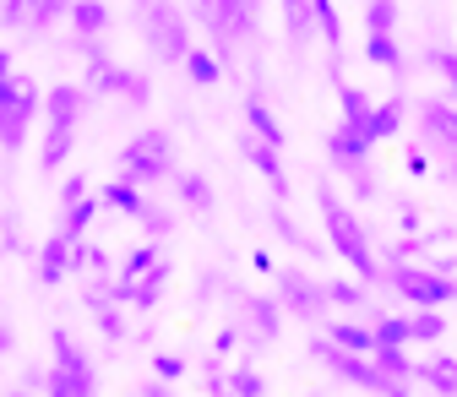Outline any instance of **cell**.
Segmentation results:
<instances>
[{
    "label": "cell",
    "instance_id": "1",
    "mask_svg": "<svg viewBox=\"0 0 457 397\" xmlns=\"http://www.w3.org/2000/svg\"><path fill=\"white\" fill-rule=\"evenodd\" d=\"M316 202H321V223H327V240H332L337 261H343V267H354L360 283H376L381 267H376V251H370V240H365V229H360V218L343 207V196H337L332 186H321Z\"/></svg>",
    "mask_w": 457,
    "mask_h": 397
},
{
    "label": "cell",
    "instance_id": "2",
    "mask_svg": "<svg viewBox=\"0 0 457 397\" xmlns=\"http://www.w3.org/2000/svg\"><path fill=\"white\" fill-rule=\"evenodd\" d=\"M386 289H397V300H409L414 310H446L457 300V277L436 272V267H414V261H386Z\"/></svg>",
    "mask_w": 457,
    "mask_h": 397
},
{
    "label": "cell",
    "instance_id": "3",
    "mask_svg": "<svg viewBox=\"0 0 457 397\" xmlns=\"http://www.w3.org/2000/svg\"><path fill=\"white\" fill-rule=\"evenodd\" d=\"M49 349H54V365H49V397H98V370L93 360L71 343L66 327L49 332Z\"/></svg>",
    "mask_w": 457,
    "mask_h": 397
},
{
    "label": "cell",
    "instance_id": "4",
    "mask_svg": "<svg viewBox=\"0 0 457 397\" xmlns=\"http://www.w3.org/2000/svg\"><path fill=\"white\" fill-rule=\"evenodd\" d=\"M196 17H202L207 33H212V54L228 66L235 44H245V38L256 33V0H202Z\"/></svg>",
    "mask_w": 457,
    "mask_h": 397
},
{
    "label": "cell",
    "instance_id": "5",
    "mask_svg": "<svg viewBox=\"0 0 457 397\" xmlns=\"http://www.w3.org/2000/svg\"><path fill=\"white\" fill-rule=\"evenodd\" d=\"M120 169L131 186H147V180H175V142L169 131H137L126 147H120Z\"/></svg>",
    "mask_w": 457,
    "mask_h": 397
},
{
    "label": "cell",
    "instance_id": "6",
    "mask_svg": "<svg viewBox=\"0 0 457 397\" xmlns=\"http://www.w3.org/2000/svg\"><path fill=\"white\" fill-rule=\"evenodd\" d=\"M33 115H38V87L22 71H0V142H6V153L28 142Z\"/></svg>",
    "mask_w": 457,
    "mask_h": 397
},
{
    "label": "cell",
    "instance_id": "7",
    "mask_svg": "<svg viewBox=\"0 0 457 397\" xmlns=\"http://www.w3.org/2000/svg\"><path fill=\"white\" fill-rule=\"evenodd\" d=\"M82 54H87V87H93V93H120V98H131L137 109L153 98V82L137 77V71H126V66H114L109 54L98 49V38H82Z\"/></svg>",
    "mask_w": 457,
    "mask_h": 397
},
{
    "label": "cell",
    "instance_id": "8",
    "mask_svg": "<svg viewBox=\"0 0 457 397\" xmlns=\"http://www.w3.org/2000/svg\"><path fill=\"white\" fill-rule=\"evenodd\" d=\"M311 360H316V365H327L337 381H349V386H360V392H376V397L392 386V381L376 370V360H370V354H349V349H337L332 337H316V343H311Z\"/></svg>",
    "mask_w": 457,
    "mask_h": 397
},
{
    "label": "cell",
    "instance_id": "9",
    "mask_svg": "<svg viewBox=\"0 0 457 397\" xmlns=\"http://www.w3.org/2000/svg\"><path fill=\"white\" fill-rule=\"evenodd\" d=\"M142 22H147V38H153V49L163 54V61H180L186 66V54L196 49L186 17L169 6V0H142Z\"/></svg>",
    "mask_w": 457,
    "mask_h": 397
},
{
    "label": "cell",
    "instance_id": "10",
    "mask_svg": "<svg viewBox=\"0 0 457 397\" xmlns=\"http://www.w3.org/2000/svg\"><path fill=\"white\" fill-rule=\"evenodd\" d=\"M370 136L365 131H354V126H337L332 136H327V158L343 169V175H349L354 186H360V196H370L376 191V175H370Z\"/></svg>",
    "mask_w": 457,
    "mask_h": 397
},
{
    "label": "cell",
    "instance_id": "11",
    "mask_svg": "<svg viewBox=\"0 0 457 397\" xmlns=\"http://www.w3.org/2000/svg\"><path fill=\"white\" fill-rule=\"evenodd\" d=\"M272 283H278V305H283V310H295L300 321H321V316L332 310L327 283H311L305 272H278Z\"/></svg>",
    "mask_w": 457,
    "mask_h": 397
},
{
    "label": "cell",
    "instance_id": "12",
    "mask_svg": "<svg viewBox=\"0 0 457 397\" xmlns=\"http://www.w3.org/2000/svg\"><path fill=\"white\" fill-rule=\"evenodd\" d=\"M82 310L98 321V332L109 337V343H126L131 337V321H126V305L109 294V283H93L87 277V289H82Z\"/></svg>",
    "mask_w": 457,
    "mask_h": 397
},
{
    "label": "cell",
    "instance_id": "13",
    "mask_svg": "<svg viewBox=\"0 0 457 397\" xmlns=\"http://www.w3.org/2000/svg\"><path fill=\"white\" fill-rule=\"evenodd\" d=\"M420 136L430 147H441V158H457V103H420Z\"/></svg>",
    "mask_w": 457,
    "mask_h": 397
},
{
    "label": "cell",
    "instance_id": "14",
    "mask_svg": "<svg viewBox=\"0 0 457 397\" xmlns=\"http://www.w3.org/2000/svg\"><path fill=\"white\" fill-rule=\"evenodd\" d=\"M71 235L66 229H54L44 245H38V283H44V289H54V283H61L66 272H71Z\"/></svg>",
    "mask_w": 457,
    "mask_h": 397
},
{
    "label": "cell",
    "instance_id": "15",
    "mask_svg": "<svg viewBox=\"0 0 457 397\" xmlns=\"http://www.w3.org/2000/svg\"><path fill=\"white\" fill-rule=\"evenodd\" d=\"M240 310L251 321V343H272L278 327H283V305L267 300V294H240Z\"/></svg>",
    "mask_w": 457,
    "mask_h": 397
},
{
    "label": "cell",
    "instance_id": "16",
    "mask_svg": "<svg viewBox=\"0 0 457 397\" xmlns=\"http://www.w3.org/2000/svg\"><path fill=\"white\" fill-rule=\"evenodd\" d=\"M82 109H87V87H71V82L49 87V131H77Z\"/></svg>",
    "mask_w": 457,
    "mask_h": 397
},
{
    "label": "cell",
    "instance_id": "17",
    "mask_svg": "<svg viewBox=\"0 0 457 397\" xmlns=\"http://www.w3.org/2000/svg\"><path fill=\"white\" fill-rule=\"evenodd\" d=\"M98 196H104V207H109V212H120V218H137V223L153 212V202H147V196H142V186H131V180H109Z\"/></svg>",
    "mask_w": 457,
    "mask_h": 397
},
{
    "label": "cell",
    "instance_id": "18",
    "mask_svg": "<svg viewBox=\"0 0 457 397\" xmlns=\"http://www.w3.org/2000/svg\"><path fill=\"white\" fill-rule=\"evenodd\" d=\"M245 158H251V169L272 186V196L283 202L289 196V175H283V158H278V147H267V142H245Z\"/></svg>",
    "mask_w": 457,
    "mask_h": 397
},
{
    "label": "cell",
    "instance_id": "19",
    "mask_svg": "<svg viewBox=\"0 0 457 397\" xmlns=\"http://www.w3.org/2000/svg\"><path fill=\"white\" fill-rule=\"evenodd\" d=\"M337 109H343V126H354L370 136V120H376V103L365 87H349V82H337Z\"/></svg>",
    "mask_w": 457,
    "mask_h": 397
},
{
    "label": "cell",
    "instance_id": "20",
    "mask_svg": "<svg viewBox=\"0 0 457 397\" xmlns=\"http://www.w3.org/2000/svg\"><path fill=\"white\" fill-rule=\"evenodd\" d=\"M414 381H425V386L441 392V397H457V360H452V354H430Z\"/></svg>",
    "mask_w": 457,
    "mask_h": 397
},
{
    "label": "cell",
    "instance_id": "21",
    "mask_svg": "<svg viewBox=\"0 0 457 397\" xmlns=\"http://www.w3.org/2000/svg\"><path fill=\"white\" fill-rule=\"evenodd\" d=\"M175 196H180L191 212H212V180L196 175V169H180V175H175Z\"/></svg>",
    "mask_w": 457,
    "mask_h": 397
},
{
    "label": "cell",
    "instance_id": "22",
    "mask_svg": "<svg viewBox=\"0 0 457 397\" xmlns=\"http://www.w3.org/2000/svg\"><path fill=\"white\" fill-rule=\"evenodd\" d=\"M327 337L337 349H349V354H376V327H360V321H332Z\"/></svg>",
    "mask_w": 457,
    "mask_h": 397
},
{
    "label": "cell",
    "instance_id": "23",
    "mask_svg": "<svg viewBox=\"0 0 457 397\" xmlns=\"http://www.w3.org/2000/svg\"><path fill=\"white\" fill-rule=\"evenodd\" d=\"M245 126L256 131V142H267V147H283V126H278V115H272V109L251 93L245 98Z\"/></svg>",
    "mask_w": 457,
    "mask_h": 397
},
{
    "label": "cell",
    "instance_id": "24",
    "mask_svg": "<svg viewBox=\"0 0 457 397\" xmlns=\"http://www.w3.org/2000/svg\"><path fill=\"white\" fill-rule=\"evenodd\" d=\"M365 61L386 66V71H403V44H397V33H365Z\"/></svg>",
    "mask_w": 457,
    "mask_h": 397
},
{
    "label": "cell",
    "instance_id": "25",
    "mask_svg": "<svg viewBox=\"0 0 457 397\" xmlns=\"http://www.w3.org/2000/svg\"><path fill=\"white\" fill-rule=\"evenodd\" d=\"M327 300L337 305V310H365V300H370V283H360V277H332L327 283Z\"/></svg>",
    "mask_w": 457,
    "mask_h": 397
},
{
    "label": "cell",
    "instance_id": "26",
    "mask_svg": "<svg viewBox=\"0 0 457 397\" xmlns=\"http://www.w3.org/2000/svg\"><path fill=\"white\" fill-rule=\"evenodd\" d=\"M71 28H77V38H98L109 28V6H104V0H77V6H71Z\"/></svg>",
    "mask_w": 457,
    "mask_h": 397
},
{
    "label": "cell",
    "instance_id": "27",
    "mask_svg": "<svg viewBox=\"0 0 457 397\" xmlns=\"http://www.w3.org/2000/svg\"><path fill=\"white\" fill-rule=\"evenodd\" d=\"M403 98H386V103H376V120H370V142H386V136H397L403 131Z\"/></svg>",
    "mask_w": 457,
    "mask_h": 397
},
{
    "label": "cell",
    "instance_id": "28",
    "mask_svg": "<svg viewBox=\"0 0 457 397\" xmlns=\"http://www.w3.org/2000/svg\"><path fill=\"white\" fill-rule=\"evenodd\" d=\"M186 77L196 82V87H212V82H223V61L212 49H191L186 54Z\"/></svg>",
    "mask_w": 457,
    "mask_h": 397
},
{
    "label": "cell",
    "instance_id": "29",
    "mask_svg": "<svg viewBox=\"0 0 457 397\" xmlns=\"http://www.w3.org/2000/svg\"><path fill=\"white\" fill-rule=\"evenodd\" d=\"M370 360H376V370H381L386 381H414V376H420V365H414L403 349H381V343H376V354H370Z\"/></svg>",
    "mask_w": 457,
    "mask_h": 397
},
{
    "label": "cell",
    "instance_id": "30",
    "mask_svg": "<svg viewBox=\"0 0 457 397\" xmlns=\"http://www.w3.org/2000/svg\"><path fill=\"white\" fill-rule=\"evenodd\" d=\"M158 261H163V256H158V240H142V245H131V251L120 256V277H131V283H137V277H147Z\"/></svg>",
    "mask_w": 457,
    "mask_h": 397
},
{
    "label": "cell",
    "instance_id": "31",
    "mask_svg": "<svg viewBox=\"0 0 457 397\" xmlns=\"http://www.w3.org/2000/svg\"><path fill=\"white\" fill-rule=\"evenodd\" d=\"M376 343H381V349H403V343H414V321L397 316V310L381 316V321H376Z\"/></svg>",
    "mask_w": 457,
    "mask_h": 397
},
{
    "label": "cell",
    "instance_id": "32",
    "mask_svg": "<svg viewBox=\"0 0 457 397\" xmlns=\"http://www.w3.org/2000/svg\"><path fill=\"white\" fill-rule=\"evenodd\" d=\"M109 267H114V261H109V256H104V251H98V245H93L87 235H82V240L71 245V272H87V277H104Z\"/></svg>",
    "mask_w": 457,
    "mask_h": 397
},
{
    "label": "cell",
    "instance_id": "33",
    "mask_svg": "<svg viewBox=\"0 0 457 397\" xmlns=\"http://www.w3.org/2000/svg\"><path fill=\"white\" fill-rule=\"evenodd\" d=\"M98 207H104V196H87V202L66 207V218H61V229H66L71 240H82V235L93 229V218H98Z\"/></svg>",
    "mask_w": 457,
    "mask_h": 397
},
{
    "label": "cell",
    "instance_id": "34",
    "mask_svg": "<svg viewBox=\"0 0 457 397\" xmlns=\"http://www.w3.org/2000/svg\"><path fill=\"white\" fill-rule=\"evenodd\" d=\"M267 223H272V235H278V240H283V245H295V251H311V235H305V229H300V223H295V218H289V212H283V202H278V207H272V212H267Z\"/></svg>",
    "mask_w": 457,
    "mask_h": 397
},
{
    "label": "cell",
    "instance_id": "35",
    "mask_svg": "<svg viewBox=\"0 0 457 397\" xmlns=\"http://www.w3.org/2000/svg\"><path fill=\"white\" fill-rule=\"evenodd\" d=\"M311 17H316V33L337 49V44H343V17H337V0H311Z\"/></svg>",
    "mask_w": 457,
    "mask_h": 397
},
{
    "label": "cell",
    "instance_id": "36",
    "mask_svg": "<svg viewBox=\"0 0 457 397\" xmlns=\"http://www.w3.org/2000/svg\"><path fill=\"white\" fill-rule=\"evenodd\" d=\"M71 147H77V131H49L44 136V175H49V169H66V158H71Z\"/></svg>",
    "mask_w": 457,
    "mask_h": 397
},
{
    "label": "cell",
    "instance_id": "37",
    "mask_svg": "<svg viewBox=\"0 0 457 397\" xmlns=\"http://www.w3.org/2000/svg\"><path fill=\"white\" fill-rule=\"evenodd\" d=\"M283 17H289V44L300 49L311 38V22H316L311 17V0H283Z\"/></svg>",
    "mask_w": 457,
    "mask_h": 397
},
{
    "label": "cell",
    "instance_id": "38",
    "mask_svg": "<svg viewBox=\"0 0 457 397\" xmlns=\"http://www.w3.org/2000/svg\"><path fill=\"white\" fill-rule=\"evenodd\" d=\"M228 392H235V397H267V381H262L256 365H235V370H228Z\"/></svg>",
    "mask_w": 457,
    "mask_h": 397
},
{
    "label": "cell",
    "instance_id": "39",
    "mask_svg": "<svg viewBox=\"0 0 457 397\" xmlns=\"http://www.w3.org/2000/svg\"><path fill=\"white\" fill-rule=\"evenodd\" d=\"M409 321H414V343H441L446 337V316L441 310H414Z\"/></svg>",
    "mask_w": 457,
    "mask_h": 397
},
{
    "label": "cell",
    "instance_id": "40",
    "mask_svg": "<svg viewBox=\"0 0 457 397\" xmlns=\"http://www.w3.org/2000/svg\"><path fill=\"white\" fill-rule=\"evenodd\" d=\"M397 28V0H370L365 6V33H392Z\"/></svg>",
    "mask_w": 457,
    "mask_h": 397
},
{
    "label": "cell",
    "instance_id": "41",
    "mask_svg": "<svg viewBox=\"0 0 457 397\" xmlns=\"http://www.w3.org/2000/svg\"><path fill=\"white\" fill-rule=\"evenodd\" d=\"M71 6H77V0H28V12H33V33H38V28H49L54 17H71Z\"/></svg>",
    "mask_w": 457,
    "mask_h": 397
},
{
    "label": "cell",
    "instance_id": "42",
    "mask_svg": "<svg viewBox=\"0 0 457 397\" xmlns=\"http://www.w3.org/2000/svg\"><path fill=\"white\" fill-rule=\"evenodd\" d=\"M153 376L175 386L180 376H191V360H186V354H153Z\"/></svg>",
    "mask_w": 457,
    "mask_h": 397
},
{
    "label": "cell",
    "instance_id": "43",
    "mask_svg": "<svg viewBox=\"0 0 457 397\" xmlns=\"http://www.w3.org/2000/svg\"><path fill=\"white\" fill-rule=\"evenodd\" d=\"M425 66L446 77V93H452V103H457V54H452V49H430V54H425Z\"/></svg>",
    "mask_w": 457,
    "mask_h": 397
},
{
    "label": "cell",
    "instance_id": "44",
    "mask_svg": "<svg viewBox=\"0 0 457 397\" xmlns=\"http://www.w3.org/2000/svg\"><path fill=\"white\" fill-rule=\"evenodd\" d=\"M240 332H245V327H218V332H212V360H228V354H235V349H240Z\"/></svg>",
    "mask_w": 457,
    "mask_h": 397
},
{
    "label": "cell",
    "instance_id": "45",
    "mask_svg": "<svg viewBox=\"0 0 457 397\" xmlns=\"http://www.w3.org/2000/svg\"><path fill=\"white\" fill-rule=\"evenodd\" d=\"M54 202H61V207L87 202V180H82V175H66V180H61V191H54Z\"/></svg>",
    "mask_w": 457,
    "mask_h": 397
},
{
    "label": "cell",
    "instance_id": "46",
    "mask_svg": "<svg viewBox=\"0 0 457 397\" xmlns=\"http://www.w3.org/2000/svg\"><path fill=\"white\" fill-rule=\"evenodd\" d=\"M6 28L33 33V12H28V0H6Z\"/></svg>",
    "mask_w": 457,
    "mask_h": 397
},
{
    "label": "cell",
    "instance_id": "47",
    "mask_svg": "<svg viewBox=\"0 0 457 397\" xmlns=\"http://www.w3.org/2000/svg\"><path fill=\"white\" fill-rule=\"evenodd\" d=\"M169 223H175V218H169L163 207H153V212L142 218V229H147V240H163V235H169Z\"/></svg>",
    "mask_w": 457,
    "mask_h": 397
},
{
    "label": "cell",
    "instance_id": "48",
    "mask_svg": "<svg viewBox=\"0 0 457 397\" xmlns=\"http://www.w3.org/2000/svg\"><path fill=\"white\" fill-rule=\"evenodd\" d=\"M397 229H403V235H420V207H414V202L397 207Z\"/></svg>",
    "mask_w": 457,
    "mask_h": 397
},
{
    "label": "cell",
    "instance_id": "49",
    "mask_svg": "<svg viewBox=\"0 0 457 397\" xmlns=\"http://www.w3.org/2000/svg\"><path fill=\"white\" fill-rule=\"evenodd\" d=\"M251 267H256L262 277H278V272H283V267H278V261H272L267 251H251Z\"/></svg>",
    "mask_w": 457,
    "mask_h": 397
},
{
    "label": "cell",
    "instance_id": "50",
    "mask_svg": "<svg viewBox=\"0 0 457 397\" xmlns=\"http://www.w3.org/2000/svg\"><path fill=\"white\" fill-rule=\"evenodd\" d=\"M137 397H169V381H158V376H153V381H142V386H137Z\"/></svg>",
    "mask_w": 457,
    "mask_h": 397
},
{
    "label": "cell",
    "instance_id": "51",
    "mask_svg": "<svg viewBox=\"0 0 457 397\" xmlns=\"http://www.w3.org/2000/svg\"><path fill=\"white\" fill-rule=\"evenodd\" d=\"M28 245H22V235H17V223H6V256H22Z\"/></svg>",
    "mask_w": 457,
    "mask_h": 397
},
{
    "label": "cell",
    "instance_id": "52",
    "mask_svg": "<svg viewBox=\"0 0 457 397\" xmlns=\"http://www.w3.org/2000/svg\"><path fill=\"white\" fill-rule=\"evenodd\" d=\"M22 386H28V392H38V386H49V370H38V365H33V370L22 376Z\"/></svg>",
    "mask_w": 457,
    "mask_h": 397
},
{
    "label": "cell",
    "instance_id": "53",
    "mask_svg": "<svg viewBox=\"0 0 457 397\" xmlns=\"http://www.w3.org/2000/svg\"><path fill=\"white\" fill-rule=\"evenodd\" d=\"M218 294V272H202V289H196V300H212Z\"/></svg>",
    "mask_w": 457,
    "mask_h": 397
},
{
    "label": "cell",
    "instance_id": "54",
    "mask_svg": "<svg viewBox=\"0 0 457 397\" xmlns=\"http://www.w3.org/2000/svg\"><path fill=\"white\" fill-rule=\"evenodd\" d=\"M409 175H430V153H414L409 158Z\"/></svg>",
    "mask_w": 457,
    "mask_h": 397
},
{
    "label": "cell",
    "instance_id": "55",
    "mask_svg": "<svg viewBox=\"0 0 457 397\" xmlns=\"http://www.w3.org/2000/svg\"><path fill=\"white\" fill-rule=\"evenodd\" d=\"M381 397H409V381H392V386H386Z\"/></svg>",
    "mask_w": 457,
    "mask_h": 397
},
{
    "label": "cell",
    "instance_id": "56",
    "mask_svg": "<svg viewBox=\"0 0 457 397\" xmlns=\"http://www.w3.org/2000/svg\"><path fill=\"white\" fill-rule=\"evenodd\" d=\"M6 397H33V392H28V386H17V392H6Z\"/></svg>",
    "mask_w": 457,
    "mask_h": 397
}]
</instances>
